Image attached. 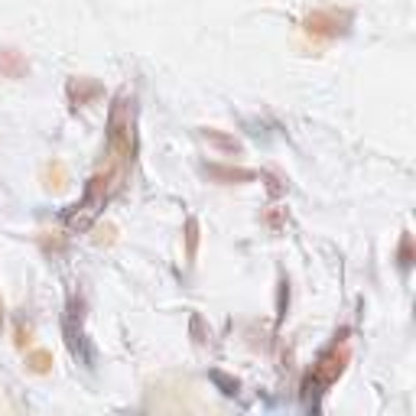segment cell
<instances>
[{
    "label": "cell",
    "mask_w": 416,
    "mask_h": 416,
    "mask_svg": "<svg viewBox=\"0 0 416 416\" xmlns=\"http://www.w3.org/2000/svg\"><path fill=\"white\" fill-rule=\"evenodd\" d=\"M202 137L211 143V147L218 150V153H231V157H238L241 153V143L234 137H228V134H221L218 127H202Z\"/></svg>",
    "instance_id": "6"
},
{
    "label": "cell",
    "mask_w": 416,
    "mask_h": 416,
    "mask_svg": "<svg viewBox=\"0 0 416 416\" xmlns=\"http://www.w3.org/2000/svg\"><path fill=\"white\" fill-rule=\"evenodd\" d=\"M13 345L20 348V351L30 345V328H17V338H13Z\"/></svg>",
    "instance_id": "13"
},
{
    "label": "cell",
    "mask_w": 416,
    "mask_h": 416,
    "mask_svg": "<svg viewBox=\"0 0 416 416\" xmlns=\"http://www.w3.org/2000/svg\"><path fill=\"white\" fill-rule=\"evenodd\" d=\"M208 179H215L221 186H234V182H250V179H257L254 169H244V166H221V163H211L205 166Z\"/></svg>",
    "instance_id": "4"
},
{
    "label": "cell",
    "mask_w": 416,
    "mask_h": 416,
    "mask_svg": "<svg viewBox=\"0 0 416 416\" xmlns=\"http://www.w3.org/2000/svg\"><path fill=\"white\" fill-rule=\"evenodd\" d=\"M351 30V10H338V7H319L303 17V33L316 42H332Z\"/></svg>",
    "instance_id": "3"
},
{
    "label": "cell",
    "mask_w": 416,
    "mask_h": 416,
    "mask_svg": "<svg viewBox=\"0 0 416 416\" xmlns=\"http://www.w3.org/2000/svg\"><path fill=\"white\" fill-rule=\"evenodd\" d=\"M26 371H33V374H49L52 371V351H46V348L26 351Z\"/></svg>",
    "instance_id": "9"
},
{
    "label": "cell",
    "mask_w": 416,
    "mask_h": 416,
    "mask_svg": "<svg viewBox=\"0 0 416 416\" xmlns=\"http://www.w3.org/2000/svg\"><path fill=\"white\" fill-rule=\"evenodd\" d=\"M130 163H134V108L127 104V95H118L114 108H111L108 150H104V159H101V169L91 176L81 208L101 205L104 198L114 195L127 179Z\"/></svg>",
    "instance_id": "1"
},
{
    "label": "cell",
    "mask_w": 416,
    "mask_h": 416,
    "mask_svg": "<svg viewBox=\"0 0 416 416\" xmlns=\"http://www.w3.org/2000/svg\"><path fill=\"white\" fill-rule=\"evenodd\" d=\"M186 241H189V260H192L198 250V221L195 218L186 221Z\"/></svg>",
    "instance_id": "11"
},
{
    "label": "cell",
    "mask_w": 416,
    "mask_h": 416,
    "mask_svg": "<svg viewBox=\"0 0 416 416\" xmlns=\"http://www.w3.org/2000/svg\"><path fill=\"white\" fill-rule=\"evenodd\" d=\"M0 328H3V303H0Z\"/></svg>",
    "instance_id": "14"
},
{
    "label": "cell",
    "mask_w": 416,
    "mask_h": 416,
    "mask_svg": "<svg viewBox=\"0 0 416 416\" xmlns=\"http://www.w3.org/2000/svg\"><path fill=\"white\" fill-rule=\"evenodd\" d=\"M400 264L403 267L413 264V238H410V231H403V241H400Z\"/></svg>",
    "instance_id": "12"
},
{
    "label": "cell",
    "mask_w": 416,
    "mask_h": 416,
    "mask_svg": "<svg viewBox=\"0 0 416 416\" xmlns=\"http://www.w3.org/2000/svg\"><path fill=\"white\" fill-rule=\"evenodd\" d=\"M114 238H118V228H114V225H95V234H91L95 244H114Z\"/></svg>",
    "instance_id": "10"
},
{
    "label": "cell",
    "mask_w": 416,
    "mask_h": 416,
    "mask_svg": "<svg viewBox=\"0 0 416 416\" xmlns=\"http://www.w3.org/2000/svg\"><path fill=\"white\" fill-rule=\"evenodd\" d=\"M0 75L3 79H26L30 75V62H26V56L17 49H0Z\"/></svg>",
    "instance_id": "5"
},
{
    "label": "cell",
    "mask_w": 416,
    "mask_h": 416,
    "mask_svg": "<svg viewBox=\"0 0 416 416\" xmlns=\"http://www.w3.org/2000/svg\"><path fill=\"white\" fill-rule=\"evenodd\" d=\"M101 88H98V81H88V79H72L69 81V98L72 104H88L91 98H98Z\"/></svg>",
    "instance_id": "7"
},
{
    "label": "cell",
    "mask_w": 416,
    "mask_h": 416,
    "mask_svg": "<svg viewBox=\"0 0 416 416\" xmlns=\"http://www.w3.org/2000/svg\"><path fill=\"white\" fill-rule=\"evenodd\" d=\"M65 182H69V173H65V163H59V159H52V163H46V169H42V186L46 189H65Z\"/></svg>",
    "instance_id": "8"
},
{
    "label": "cell",
    "mask_w": 416,
    "mask_h": 416,
    "mask_svg": "<svg viewBox=\"0 0 416 416\" xmlns=\"http://www.w3.org/2000/svg\"><path fill=\"white\" fill-rule=\"evenodd\" d=\"M348 358H351V348H348V332H342V335L332 342V345L319 355V361L312 365V374H309L306 381V390L309 394H322L326 387H332L342 377V371H345Z\"/></svg>",
    "instance_id": "2"
}]
</instances>
